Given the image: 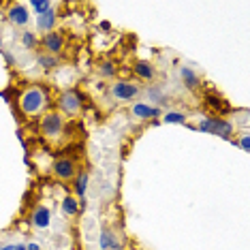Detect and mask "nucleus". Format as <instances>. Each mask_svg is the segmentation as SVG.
Returning a JSON list of instances; mask_svg holds the SVG:
<instances>
[{
    "mask_svg": "<svg viewBox=\"0 0 250 250\" xmlns=\"http://www.w3.org/2000/svg\"><path fill=\"white\" fill-rule=\"evenodd\" d=\"M0 250H15V244H7V246H2Z\"/></svg>",
    "mask_w": 250,
    "mask_h": 250,
    "instance_id": "nucleus-25",
    "label": "nucleus"
},
{
    "mask_svg": "<svg viewBox=\"0 0 250 250\" xmlns=\"http://www.w3.org/2000/svg\"><path fill=\"white\" fill-rule=\"evenodd\" d=\"M101 73L105 75V77H111V75L116 73V67H113L111 62H105V64H101Z\"/></svg>",
    "mask_w": 250,
    "mask_h": 250,
    "instance_id": "nucleus-21",
    "label": "nucleus"
},
{
    "mask_svg": "<svg viewBox=\"0 0 250 250\" xmlns=\"http://www.w3.org/2000/svg\"><path fill=\"white\" fill-rule=\"evenodd\" d=\"M54 21H56V15H54V11L50 9L47 13L39 15V19H36V28L47 35V32H52V28H54Z\"/></svg>",
    "mask_w": 250,
    "mask_h": 250,
    "instance_id": "nucleus-11",
    "label": "nucleus"
},
{
    "mask_svg": "<svg viewBox=\"0 0 250 250\" xmlns=\"http://www.w3.org/2000/svg\"><path fill=\"white\" fill-rule=\"evenodd\" d=\"M15 250H26L24 244H15Z\"/></svg>",
    "mask_w": 250,
    "mask_h": 250,
    "instance_id": "nucleus-26",
    "label": "nucleus"
},
{
    "mask_svg": "<svg viewBox=\"0 0 250 250\" xmlns=\"http://www.w3.org/2000/svg\"><path fill=\"white\" fill-rule=\"evenodd\" d=\"M54 169H56V176L58 178L69 180V178H73V173H75V165H73V161L62 159V161H58L56 165H54Z\"/></svg>",
    "mask_w": 250,
    "mask_h": 250,
    "instance_id": "nucleus-9",
    "label": "nucleus"
},
{
    "mask_svg": "<svg viewBox=\"0 0 250 250\" xmlns=\"http://www.w3.org/2000/svg\"><path fill=\"white\" fill-rule=\"evenodd\" d=\"M26 250H41V248L36 246V244H28V246H26Z\"/></svg>",
    "mask_w": 250,
    "mask_h": 250,
    "instance_id": "nucleus-24",
    "label": "nucleus"
},
{
    "mask_svg": "<svg viewBox=\"0 0 250 250\" xmlns=\"http://www.w3.org/2000/svg\"><path fill=\"white\" fill-rule=\"evenodd\" d=\"M39 64H41L43 69H54V67H56V64H58V60H56V58L41 56V58H39Z\"/></svg>",
    "mask_w": 250,
    "mask_h": 250,
    "instance_id": "nucleus-19",
    "label": "nucleus"
},
{
    "mask_svg": "<svg viewBox=\"0 0 250 250\" xmlns=\"http://www.w3.org/2000/svg\"><path fill=\"white\" fill-rule=\"evenodd\" d=\"M43 43H45V47L52 54H58L64 45V39H62V35H58V32H47V35L43 36Z\"/></svg>",
    "mask_w": 250,
    "mask_h": 250,
    "instance_id": "nucleus-8",
    "label": "nucleus"
},
{
    "mask_svg": "<svg viewBox=\"0 0 250 250\" xmlns=\"http://www.w3.org/2000/svg\"><path fill=\"white\" fill-rule=\"evenodd\" d=\"M162 122L165 124H184L186 122V116L180 111H167L165 116H162Z\"/></svg>",
    "mask_w": 250,
    "mask_h": 250,
    "instance_id": "nucleus-15",
    "label": "nucleus"
},
{
    "mask_svg": "<svg viewBox=\"0 0 250 250\" xmlns=\"http://www.w3.org/2000/svg\"><path fill=\"white\" fill-rule=\"evenodd\" d=\"M240 145H242V150H244V152H248V135H244V137H242Z\"/></svg>",
    "mask_w": 250,
    "mask_h": 250,
    "instance_id": "nucleus-22",
    "label": "nucleus"
},
{
    "mask_svg": "<svg viewBox=\"0 0 250 250\" xmlns=\"http://www.w3.org/2000/svg\"><path fill=\"white\" fill-rule=\"evenodd\" d=\"M135 73H137L141 79H152L154 77V69H152L148 62H137L135 64Z\"/></svg>",
    "mask_w": 250,
    "mask_h": 250,
    "instance_id": "nucleus-14",
    "label": "nucleus"
},
{
    "mask_svg": "<svg viewBox=\"0 0 250 250\" xmlns=\"http://www.w3.org/2000/svg\"><path fill=\"white\" fill-rule=\"evenodd\" d=\"M30 7L35 9L39 15H43V13H47V11L52 9V2H47V0H32Z\"/></svg>",
    "mask_w": 250,
    "mask_h": 250,
    "instance_id": "nucleus-18",
    "label": "nucleus"
},
{
    "mask_svg": "<svg viewBox=\"0 0 250 250\" xmlns=\"http://www.w3.org/2000/svg\"><path fill=\"white\" fill-rule=\"evenodd\" d=\"M101 28H103V30H109V28H111L109 21H101Z\"/></svg>",
    "mask_w": 250,
    "mask_h": 250,
    "instance_id": "nucleus-23",
    "label": "nucleus"
},
{
    "mask_svg": "<svg viewBox=\"0 0 250 250\" xmlns=\"http://www.w3.org/2000/svg\"><path fill=\"white\" fill-rule=\"evenodd\" d=\"M180 75H182L184 84H186L188 88H197V86H199V77H197V73H195L193 69L182 67V69H180Z\"/></svg>",
    "mask_w": 250,
    "mask_h": 250,
    "instance_id": "nucleus-13",
    "label": "nucleus"
},
{
    "mask_svg": "<svg viewBox=\"0 0 250 250\" xmlns=\"http://www.w3.org/2000/svg\"><path fill=\"white\" fill-rule=\"evenodd\" d=\"M99 246H101V250H116V248H120V244H118V240L109 231H103L99 237Z\"/></svg>",
    "mask_w": 250,
    "mask_h": 250,
    "instance_id": "nucleus-12",
    "label": "nucleus"
},
{
    "mask_svg": "<svg viewBox=\"0 0 250 250\" xmlns=\"http://www.w3.org/2000/svg\"><path fill=\"white\" fill-rule=\"evenodd\" d=\"M86 188H88V173H81V176H77V182H75V193L79 197H84Z\"/></svg>",
    "mask_w": 250,
    "mask_h": 250,
    "instance_id": "nucleus-17",
    "label": "nucleus"
},
{
    "mask_svg": "<svg viewBox=\"0 0 250 250\" xmlns=\"http://www.w3.org/2000/svg\"><path fill=\"white\" fill-rule=\"evenodd\" d=\"M62 212L67 216L77 214V201H75L73 197H64V201H62Z\"/></svg>",
    "mask_w": 250,
    "mask_h": 250,
    "instance_id": "nucleus-16",
    "label": "nucleus"
},
{
    "mask_svg": "<svg viewBox=\"0 0 250 250\" xmlns=\"http://www.w3.org/2000/svg\"><path fill=\"white\" fill-rule=\"evenodd\" d=\"M50 222H52V214L45 205H41V208L35 210V214H32V225H35L36 229H47Z\"/></svg>",
    "mask_w": 250,
    "mask_h": 250,
    "instance_id": "nucleus-7",
    "label": "nucleus"
},
{
    "mask_svg": "<svg viewBox=\"0 0 250 250\" xmlns=\"http://www.w3.org/2000/svg\"><path fill=\"white\" fill-rule=\"evenodd\" d=\"M60 107L64 111H69V113H75L81 107L79 94H77V92H64L62 99H60Z\"/></svg>",
    "mask_w": 250,
    "mask_h": 250,
    "instance_id": "nucleus-5",
    "label": "nucleus"
},
{
    "mask_svg": "<svg viewBox=\"0 0 250 250\" xmlns=\"http://www.w3.org/2000/svg\"><path fill=\"white\" fill-rule=\"evenodd\" d=\"M9 19L13 21V24H18V26H26L28 24V19H30V13H28V9H26L24 4H15V7L9 9Z\"/></svg>",
    "mask_w": 250,
    "mask_h": 250,
    "instance_id": "nucleus-6",
    "label": "nucleus"
},
{
    "mask_svg": "<svg viewBox=\"0 0 250 250\" xmlns=\"http://www.w3.org/2000/svg\"><path fill=\"white\" fill-rule=\"evenodd\" d=\"M60 128H62L60 116H56V113H50V116L43 118V133H45V135H50V137H56V135H60Z\"/></svg>",
    "mask_w": 250,
    "mask_h": 250,
    "instance_id": "nucleus-4",
    "label": "nucleus"
},
{
    "mask_svg": "<svg viewBox=\"0 0 250 250\" xmlns=\"http://www.w3.org/2000/svg\"><path fill=\"white\" fill-rule=\"evenodd\" d=\"M199 130H203V133H212V135H218L222 139H229L231 133H233V126L229 122L220 120V118H205V120L199 122Z\"/></svg>",
    "mask_w": 250,
    "mask_h": 250,
    "instance_id": "nucleus-1",
    "label": "nucleus"
},
{
    "mask_svg": "<svg viewBox=\"0 0 250 250\" xmlns=\"http://www.w3.org/2000/svg\"><path fill=\"white\" fill-rule=\"evenodd\" d=\"M113 96L116 99H120V101H130L133 96H137V86H133V84H128V81H118V84H113Z\"/></svg>",
    "mask_w": 250,
    "mask_h": 250,
    "instance_id": "nucleus-3",
    "label": "nucleus"
},
{
    "mask_svg": "<svg viewBox=\"0 0 250 250\" xmlns=\"http://www.w3.org/2000/svg\"><path fill=\"white\" fill-rule=\"evenodd\" d=\"M21 41H24V45H26V47H35L36 36L32 35V32H24V36H21Z\"/></svg>",
    "mask_w": 250,
    "mask_h": 250,
    "instance_id": "nucleus-20",
    "label": "nucleus"
},
{
    "mask_svg": "<svg viewBox=\"0 0 250 250\" xmlns=\"http://www.w3.org/2000/svg\"><path fill=\"white\" fill-rule=\"evenodd\" d=\"M133 113L137 118H156V116H161V109L159 107H150V105H143V103H137V105H133Z\"/></svg>",
    "mask_w": 250,
    "mask_h": 250,
    "instance_id": "nucleus-10",
    "label": "nucleus"
},
{
    "mask_svg": "<svg viewBox=\"0 0 250 250\" xmlns=\"http://www.w3.org/2000/svg\"><path fill=\"white\" fill-rule=\"evenodd\" d=\"M43 105H45V94L39 88H30L21 96V109H24V113H36Z\"/></svg>",
    "mask_w": 250,
    "mask_h": 250,
    "instance_id": "nucleus-2",
    "label": "nucleus"
}]
</instances>
